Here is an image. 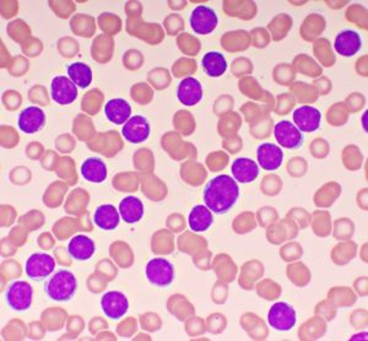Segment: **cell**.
I'll return each mask as SVG.
<instances>
[{"label":"cell","mask_w":368,"mask_h":341,"mask_svg":"<svg viewBox=\"0 0 368 341\" xmlns=\"http://www.w3.org/2000/svg\"><path fill=\"white\" fill-rule=\"evenodd\" d=\"M240 198V187L233 177L220 175L209 180L203 192L204 205L216 215L228 214Z\"/></svg>","instance_id":"obj_1"},{"label":"cell","mask_w":368,"mask_h":341,"mask_svg":"<svg viewBox=\"0 0 368 341\" xmlns=\"http://www.w3.org/2000/svg\"><path fill=\"white\" fill-rule=\"evenodd\" d=\"M78 290V280L69 270H58L44 285V292L53 301H71Z\"/></svg>","instance_id":"obj_2"},{"label":"cell","mask_w":368,"mask_h":341,"mask_svg":"<svg viewBox=\"0 0 368 341\" xmlns=\"http://www.w3.org/2000/svg\"><path fill=\"white\" fill-rule=\"evenodd\" d=\"M145 275L150 284L158 287H167L175 281V267L165 258H153L145 268Z\"/></svg>","instance_id":"obj_3"},{"label":"cell","mask_w":368,"mask_h":341,"mask_svg":"<svg viewBox=\"0 0 368 341\" xmlns=\"http://www.w3.org/2000/svg\"><path fill=\"white\" fill-rule=\"evenodd\" d=\"M297 322L294 307L286 302H276L267 313V323L277 332H290Z\"/></svg>","instance_id":"obj_4"},{"label":"cell","mask_w":368,"mask_h":341,"mask_svg":"<svg viewBox=\"0 0 368 341\" xmlns=\"http://www.w3.org/2000/svg\"><path fill=\"white\" fill-rule=\"evenodd\" d=\"M189 24L194 34L202 36L210 35L216 30L219 18L216 11L210 6L199 5L190 13Z\"/></svg>","instance_id":"obj_5"},{"label":"cell","mask_w":368,"mask_h":341,"mask_svg":"<svg viewBox=\"0 0 368 341\" xmlns=\"http://www.w3.org/2000/svg\"><path fill=\"white\" fill-rule=\"evenodd\" d=\"M274 136L282 149L295 150L301 148L305 141L302 131L290 121H280L274 127Z\"/></svg>","instance_id":"obj_6"},{"label":"cell","mask_w":368,"mask_h":341,"mask_svg":"<svg viewBox=\"0 0 368 341\" xmlns=\"http://www.w3.org/2000/svg\"><path fill=\"white\" fill-rule=\"evenodd\" d=\"M56 269V260L47 253L31 254L25 264V273L31 280L47 279Z\"/></svg>","instance_id":"obj_7"},{"label":"cell","mask_w":368,"mask_h":341,"mask_svg":"<svg viewBox=\"0 0 368 341\" xmlns=\"http://www.w3.org/2000/svg\"><path fill=\"white\" fill-rule=\"evenodd\" d=\"M34 290L26 281H15L6 290V302L13 311H27L32 305Z\"/></svg>","instance_id":"obj_8"},{"label":"cell","mask_w":368,"mask_h":341,"mask_svg":"<svg viewBox=\"0 0 368 341\" xmlns=\"http://www.w3.org/2000/svg\"><path fill=\"white\" fill-rule=\"evenodd\" d=\"M51 96L58 105H71L78 98V86L66 75H58L51 83Z\"/></svg>","instance_id":"obj_9"},{"label":"cell","mask_w":368,"mask_h":341,"mask_svg":"<svg viewBox=\"0 0 368 341\" xmlns=\"http://www.w3.org/2000/svg\"><path fill=\"white\" fill-rule=\"evenodd\" d=\"M101 308L107 318L118 320L129 311V301L121 291H108L102 296Z\"/></svg>","instance_id":"obj_10"},{"label":"cell","mask_w":368,"mask_h":341,"mask_svg":"<svg viewBox=\"0 0 368 341\" xmlns=\"http://www.w3.org/2000/svg\"><path fill=\"white\" fill-rule=\"evenodd\" d=\"M151 127L143 116H133L122 128V136L131 144H141L149 139Z\"/></svg>","instance_id":"obj_11"},{"label":"cell","mask_w":368,"mask_h":341,"mask_svg":"<svg viewBox=\"0 0 368 341\" xmlns=\"http://www.w3.org/2000/svg\"><path fill=\"white\" fill-rule=\"evenodd\" d=\"M46 113L40 107L30 106L20 112L18 117V127L22 133L32 136L44 127Z\"/></svg>","instance_id":"obj_12"},{"label":"cell","mask_w":368,"mask_h":341,"mask_svg":"<svg viewBox=\"0 0 368 341\" xmlns=\"http://www.w3.org/2000/svg\"><path fill=\"white\" fill-rule=\"evenodd\" d=\"M294 124L302 133H313L320 128L322 113L316 107L305 105L298 107L292 114Z\"/></svg>","instance_id":"obj_13"},{"label":"cell","mask_w":368,"mask_h":341,"mask_svg":"<svg viewBox=\"0 0 368 341\" xmlns=\"http://www.w3.org/2000/svg\"><path fill=\"white\" fill-rule=\"evenodd\" d=\"M258 166L264 170H276L280 168L284 161V151L279 145L264 143L257 150Z\"/></svg>","instance_id":"obj_14"},{"label":"cell","mask_w":368,"mask_h":341,"mask_svg":"<svg viewBox=\"0 0 368 341\" xmlns=\"http://www.w3.org/2000/svg\"><path fill=\"white\" fill-rule=\"evenodd\" d=\"M204 91H203L202 83L199 80L192 76L184 78L177 88V98L180 103L187 107L197 106L202 102Z\"/></svg>","instance_id":"obj_15"},{"label":"cell","mask_w":368,"mask_h":341,"mask_svg":"<svg viewBox=\"0 0 368 341\" xmlns=\"http://www.w3.org/2000/svg\"><path fill=\"white\" fill-rule=\"evenodd\" d=\"M362 49V39L354 30H344L337 34L334 41V49L342 57H354Z\"/></svg>","instance_id":"obj_16"},{"label":"cell","mask_w":368,"mask_h":341,"mask_svg":"<svg viewBox=\"0 0 368 341\" xmlns=\"http://www.w3.org/2000/svg\"><path fill=\"white\" fill-rule=\"evenodd\" d=\"M233 180L237 183L248 184L255 182L259 175V166L252 158H240L235 160L231 166Z\"/></svg>","instance_id":"obj_17"},{"label":"cell","mask_w":368,"mask_h":341,"mask_svg":"<svg viewBox=\"0 0 368 341\" xmlns=\"http://www.w3.org/2000/svg\"><path fill=\"white\" fill-rule=\"evenodd\" d=\"M96 252V245L93 240L85 235H76L73 237L68 245V253L71 258L78 262H86L92 258Z\"/></svg>","instance_id":"obj_18"},{"label":"cell","mask_w":368,"mask_h":341,"mask_svg":"<svg viewBox=\"0 0 368 341\" xmlns=\"http://www.w3.org/2000/svg\"><path fill=\"white\" fill-rule=\"evenodd\" d=\"M106 118L117 126H124L132 118V106L124 98H112L105 106Z\"/></svg>","instance_id":"obj_19"},{"label":"cell","mask_w":368,"mask_h":341,"mask_svg":"<svg viewBox=\"0 0 368 341\" xmlns=\"http://www.w3.org/2000/svg\"><path fill=\"white\" fill-rule=\"evenodd\" d=\"M118 211L121 219L124 223L133 225V223H139L144 218V204L139 198L131 195V197H126L121 200Z\"/></svg>","instance_id":"obj_20"},{"label":"cell","mask_w":368,"mask_h":341,"mask_svg":"<svg viewBox=\"0 0 368 341\" xmlns=\"http://www.w3.org/2000/svg\"><path fill=\"white\" fill-rule=\"evenodd\" d=\"M121 215L118 209L112 204H103L97 208L93 214V223L102 231H112L118 228L121 223Z\"/></svg>","instance_id":"obj_21"},{"label":"cell","mask_w":368,"mask_h":341,"mask_svg":"<svg viewBox=\"0 0 368 341\" xmlns=\"http://www.w3.org/2000/svg\"><path fill=\"white\" fill-rule=\"evenodd\" d=\"M81 175L90 183L100 184L107 178V165L101 158H88L81 165Z\"/></svg>","instance_id":"obj_22"},{"label":"cell","mask_w":368,"mask_h":341,"mask_svg":"<svg viewBox=\"0 0 368 341\" xmlns=\"http://www.w3.org/2000/svg\"><path fill=\"white\" fill-rule=\"evenodd\" d=\"M202 66L208 76L220 78L228 71V61L223 53L210 51L202 59Z\"/></svg>","instance_id":"obj_23"},{"label":"cell","mask_w":368,"mask_h":341,"mask_svg":"<svg viewBox=\"0 0 368 341\" xmlns=\"http://www.w3.org/2000/svg\"><path fill=\"white\" fill-rule=\"evenodd\" d=\"M188 223L190 230L194 232H205L214 223V216L205 205H195L189 213Z\"/></svg>","instance_id":"obj_24"},{"label":"cell","mask_w":368,"mask_h":341,"mask_svg":"<svg viewBox=\"0 0 368 341\" xmlns=\"http://www.w3.org/2000/svg\"><path fill=\"white\" fill-rule=\"evenodd\" d=\"M66 74H68V78L79 88H88L91 85L92 78H93L91 68L83 61H76V63L69 64L66 68Z\"/></svg>","instance_id":"obj_25"},{"label":"cell","mask_w":368,"mask_h":341,"mask_svg":"<svg viewBox=\"0 0 368 341\" xmlns=\"http://www.w3.org/2000/svg\"><path fill=\"white\" fill-rule=\"evenodd\" d=\"M367 340V332H364V334H359V335H355V337H351V340Z\"/></svg>","instance_id":"obj_26"}]
</instances>
